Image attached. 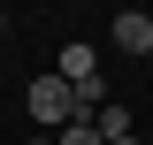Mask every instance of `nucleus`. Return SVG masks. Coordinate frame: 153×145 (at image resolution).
Returning a JSON list of instances; mask_svg holds the SVG:
<instances>
[{"label": "nucleus", "mask_w": 153, "mask_h": 145, "mask_svg": "<svg viewBox=\"0 0 153 145\" xmlns=\"http://www.w3.org/2000/svg\"><path fill=\"white\" fill-rule=\"evenodd\" d=\"M23 107H31V122L38 130H69V122H84V107H76V84H61V76H38L31 92H23Z\"/></svg>", "instance_id": "obj_1"}, {"label": "nucleus", "mask_w": 153, "mask_h": 145, "mask_svg": "<svg viewBox=\"0 0 153 145\" xmlns=\"http://www.w3.org/2000/svg\"><path fill=\"white\" fill-rule=\"evenodd\" d=\"M54 76L61 84H100V46H84V38H69V46H61V61H54Z\"/></svg>", "instance_id": "obj_2"}, {"label": "nucleus", "mask_w": 153, "mask_h": 145, "mask_svg": "<svg viewBox=\"0 0 153 145\" xmlns=\"http://www.w3.org/2000/svg\"><path fill=\"white\" fill-rule=\"evenodd\" d=\"M107 38H115V46H123V54H153V16H146V8H123Z\"/></svg>", "instance_id": "obj_3"}, {"label": "nucleus", "mask_w": 153, "mask_h": 145, "mask_svg": "<svg viewBox=\"0 0 153 145\" xmlns=\"http://www.w3.org/2000/svg\"><path fill=\"white\" fill-rule=\"evenodd\" d=\"M92 122H100V138H107V145H123V138H130V107H115V99L92 115Z\"/></svg>", "instance_id": "obj_4"}, {"label": "nucleus", "mask_w": 153, "mask_h": 145, "mask_svg": "<svg viewBox=\"0 0 153 145\" xmlns=\"http://www.w3.org/2000/svg\"><path fill=\"white\" fill-rule=\"evenodd\" d=\"M54 145H107V138H100V122H69V130H61Z\"/></svg>", "instance_id": "obj_5"}, {"label": "nucleus", "mask_w": 153, "mask_h": 145, "mask_svg": "<svg viewBox=\"0 0 153 145\" xmlns=\"http://www.w3.org/2000/svg\"><path fill=\"white\" fill-rule=\"evenodd\" d=\"M0 31H8V16H0Z\"/></svg>", "instance_id": "obj_6"}, {"label": "nucleus", "mask_w": 153, "mask_h": 145, "mask_svg": "<svg viewBox=\"0 0 153 145\" xmlns=\"http://www.w3.org/2000/svg\"><path fill=\"white\" fill-rule=\"evenodd\" d=\"M123 145H138V138H123Z\"/></svg>", "instance_id": "obj_7"}, {"label": "nucleus", "mask_w": 153, "mask_h": 145, "mask_svg": "<svg viewBox=\"0 0 153 145\" xmlns=\"http://www.w3.org/2000/svg\"><path fill=\"white\" fill-rule=\"evenodd\" d=\"M146 16H153V8H146Z\"/></svg>", "instance_id": "obj_8"}]
</instances>
